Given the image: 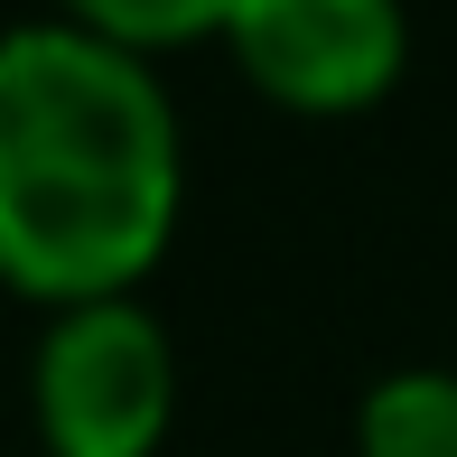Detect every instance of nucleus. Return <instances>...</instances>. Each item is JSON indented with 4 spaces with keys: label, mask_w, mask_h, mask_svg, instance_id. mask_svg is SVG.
<instances>
[{
    "label": "nucleus",
    "mask_w": 457,
    "mask_h": 457,
    "mask_svg": "<svg viewBox=\"0 0 457 457\" xmlns=\"http://www.w3.org/2000/svg\"><path fill=\"white\" fill-rule=\"evenodd\" d=\"M355 457H457V364H402L355 402Z\"/></svg>",
    "instance_id": "obj_4"
},
{
    "label": "nucleus",
    "mask_w": 457,
    "mask_h": 457,
    "mask_svg": "<svg viewBox=\"0 0 457 457\" xmlns=\"http://www.w3.org/2000/svg\"><path fill=\"white\" fill-rule=\"evenodd\" d=\"M37 439L47 457H159L178 420V355L169 327L121 289V299H75L37 337Z\"/></svg>",
    "instance_id": "obj_2"
},
{
    "label": "nucleus",
    "mask_w": 457,
    "mask_h": 457,
    "mask_svg": "<svg viewBox=\"0 0 457 457\" xmlns=\"http://www.w3.org/2000/svg\"><path fill=\"white\" fill-rule=\"evenodd\" d=\"M187 205L178 103L150 56L29 19L0 29V280L47 308L150 280Z\"/></svg>",
    "instance_id": "obj_1"
},
{
    "label": "nucleus",
    "mask_w": 457,
    "mask_h": 457,
    "mask_svg": "<svg viewBox=\"0 0 457 457\" xmlns=\"http://www.w3.org/2000/svg\"><path fill=\"white\" fill-rule=\"evenodd\" d=\"M224 10H234V0H56V19H75V29L112 37V47H131V56L224 37Z\"/></svg>",
    "instance_id": "obj_5"
},
{
    "label": "nucleus",
    "mask_w": 457,
    "mask_h": 457,
    "mask_svg": "<svg viewBox=\"0 0 457 457\" xmlns=\"http://www.w3.org/2000/svg\"><path fill=\"white\" fill-rule=\"evenodd\" d=\"M224 47L253 75V94H271L280 112L337 121L402 85L411 19H402V0H234Z\"/></svg>",
    "instance_id": "obj_3"
}]
</instances>
